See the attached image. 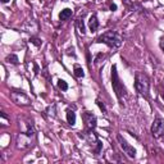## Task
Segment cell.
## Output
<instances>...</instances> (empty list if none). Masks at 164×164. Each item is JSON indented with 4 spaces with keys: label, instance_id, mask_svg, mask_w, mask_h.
I'll return each mask as SVG.
<instances>
[{
    "label": "cell",
    "instance_id": "ffe728a7",
    "mask_svg": "<svg viewBox=\"0 0 164 164\" xmlns=\"http://www.w3.org/2000/svg\"><path fill=\"white\" fill-rule=\"evenodd\" d=\"M8 2H9V0H2V3H3V4H6Z\"/></svg>",
    "mask_w": 164,
    "mask_h": 164
},
{
    "label": "cell",
    "instance_id": "ba28073f",
    "mask_svg": "<svg viewBox=\"0 0 164 164\" xmlns=\"http://www.w3.org/2000/svg\"><path fill=\"white\" fill-rule=\"evenodd\" d=\"M83 120H85V124L86 127H87V129H94L95 127H96V117H95L92 113H90V111H85L83 113Z\"/></svg>",
    "mask_w": 164,
    "mask_h": 164
},
{
    "label": "cell",
    "instance_id": "52a82bcc",
    "mask_svg": "<svg viewBox=\"0 0 164 164\" xmlns=\"http://www.w3.org/2000/svg\"><path fill=\"white\" fill-rule=\"evenodd\" d=\"M117 139H118V141H119L120 148L123 149L124 154H127V157H129V158H135V157H136V150L133 149V146L129 145V144H128V142H127L120 135L117 136Z\"/></svg>",
    "mask_w": 164,
    "mask_h": 164
},
{
    "label": "cell",
    "instance_id": "3957f363",
    "mask_svg": "<svg viewBox=\"0 0 164 164\" xmlns=\"http://www.w3.org/2000/svg\"><path fill=\"white\" fill-rule=\"evenodd\" d=\"M149 87H150V82L148 76L145 73L137 72L135 74V89L137 90V92L144 95L145 98L149 96Z\"/></svg>",
    "mask_w": 164,
    "mask_h": 164
},
{
    "label": "cell",
    "instance_id": "8fae6325",
    "mask_svg": "<svg viewBox=\"0 0 164 164\" xmlns=\"http://www.w3.org/2000/svg\"><path fill=\"white\" fill-rule=\"evenodd\" d=\"M67 122L69 123L71 126L76 124V113L73 110H68L67 111Z\"/></svg>",
    "mask_w": 164,
    "mask_h": 164
},
{
    "label": "cell",
    "instance_id": "7a4b0ae2",
    "mask_svg": "<svg viewBox=\"0 0 164 164\" xmlns=\"http://www.w3.org/2000/svg\"><path fill=\"white\" fill-rule=\"evenodd\" d=\"M122 37L118 32L116 31H108L105 33H103V35L98 39V42H101V44H105L110 48H119L122 45Z\"/></svg>",
    "mask_w": 164,
    "mask_h": 164
},
{
    "label": "cell",
    "instance_id": "5bb4252c",
    "mask_svg": "<svg viewBox=\"0 0 164 164\" xmlns=\"http://www.w3.org/2000/svg\"><path fill=\"white\" fill-rule=\"evenodd\" d=\"M58 87L62 91H67L68 90V83L64 80H58Z\"/></svg>",
    "mask_w": 164,
    "mask_h": 164
},
{
    "label": "cell",
    "instance_id": "4fadbf2b",
    "mask_svg": "<svg viewBox=\"0 0 164 164\" xmlns=\"http://www.w3.org/2000/svg\"><path fill=\"white\" fill-rule=\"evenodd\" d=\"M5 62L12 63V64H17V63H18V57H17L15 54H9L5 58Z\"/></svg>",
    "mask_w": 164,
    "mask_h": 164
},
{
    "label": "cell",
    "instance_id": "6da1fadb",
    "mask_svg": "<svg viewBox=\"0 0 164 164\" xmlns=\"http://www.w3.org/2000/svg\"><path fill=\"white\" fill-rule=\"evenodd\" d=\"M35 137H36V133H35V128L32 126V122H28L26 123V127L22 132L18 133L17 136V148L18 149H28L33 145L35 142Z\"/></svg>",
    "mask_w": 164,
    "mask_h": 164
},
{
    "label": "cell",
    "instance_id": "7402d4cb",
    "mask_svg": "<svg viewBox=\"0 0 164 164\" xmlns=\"http://www.w3.org/2000/svg\"><path fill=\"white\" fill-rule=\"evenodd\" d=\"M63 2H65V0H63Z\"/></svg>",
    "mask_w": 164,
    "mask_h": 164
},
{
    "label": "cell",
    "instance_id": "277c9868",
    "mask_svg": "<svg viewBox=\"0 0 164 164\" xmlns=\"http://www.w3.org/2000/svg\"><path fill=\"white\" fill-rule=\"evenodd\" d=\"M111 86H113V90H114V92L117 95V98L119 100H122V96L126 92V89H124L123 83L120 82V80H119V76L117 73V67L116 65L111 67Z\"/></svg>",
    "mask_w": 164,
    "mask_h": 164
},
{
    "label": "cell",
    "instance_id": "44dd1931",
    "mask_svg": "<svg viewBox=\"0 0 164 164\" xmlns=\"http://www.w3.org/2000/svg\"><path fill=\"white\" fill-rule=\"evenodd\" d=\"M162 98H163V100H164V91L162 92Z\"/></svg>",
    "mask_w": 164,
    "mask_h": 164
},
{
    "label": "cell",
    "instance_id": "2e32d148",
    "mask_svg": "<svg viewBox=\"0 0 164 164\" xmlns=\"http://www.w3.org/2000/svg\"><path fill=\"white\" fill-rule=\"evenodd\" d=\"M78 28H80V32L81 33H85V24H83V21L82 19H78Z\"/></svg>",
    "mask_w": 164,
    "mask_h": 164
},
{
    "label": "cell",
    "instance_id": "7c38bea8",
    "mask_svg": "<svg viewBox=\"0 0 164 164\" xmlns=\"http://www.w3.org/2000/svg\"><path fill=\"white\" fill-rule=\"evenodd\" d=\"M73 73H74V76L77 77V78H81V77L85 76V72H83V69H82V67H80V65H74Z\"/></svg>",
    "mask_w": 164,
    "mask_h": 164
},
{
    "label": "cell",
    "instance_id": "e0dca14e",
    "mask_svg": "<svg viewBox=\"0 0 164 164\" xmlns=\"http://www.w3.org/2000/svg\"><path fill=\"white\" fill-rule=\"evenodd\" d=\"M96 103H98V105H99V108H100V109L103 110V113H107V108H105V105H104V104H103V103H101L100 100H98Z\"/></svg>",
    "mask_w": 164,
    "mask_h": 164
},
{
    "label": "cell",
    "instance_id": "30bf717a",
    "mask_svg": "<svg viewBox=\"0 0 164 164\" xmlns=\"http://www.w3.org/2000/svg\"><path fill=\"white\" fill-rule=\"evenodd\" d=\"M72 14H73L72 9H69V8H65V9H63L62 12L59 13V19L60 21H67V19L71 18Z\"/></svg>",
    "mask_w": 164,
    "mask_h": 164
},
{
    "label": "cell",
    "instance_id": "9a60e30c",
    "mask_svg": "<svg viewBox=\"0 0 164 164\" xmlns=\"http://www.w3.org/2000/svg\"><path fill=\"white\" fill-rule=\"evenodd\" d=\"M30 42H32V44L36 45V46H40V45H41V41H40L39 39H36V37H31V39H30Z\"/></svg>",
    "mask_w": 164,
    "mask_h": 164
},
{
    "label": "cell",
    "instance_id": "5b68a950",
    "mask_svg": "<svg viewBox=\"0 0 164 164\" xmlns=\"http://www.w3.org/2000/svg\"><path fill=\"white\" fill-rule=\"evenodd\" d=\"M11 98L14 103H17V104H19V105H30L31 104L30 98L22 91H12Z\"/></svg>",
    "mask_w": 164,
    "mask_h": 164
},
{
    "label": "cell",
    "instance_id": "9c48e42d",
    "mask_svg": "<svg viewBox=\"0 0 164 164\" xmlns=\"http://www.w3.org/2000/svg\"><path fill=\"white\" fill-rule=\"evenodd\" d=\"M89 28H90V31H92V32H95L98 28H99V21H98V17L96 15H91L90 17V19H89Z\"/></svg>",
    "mask_w": 164,
    "mask_h": 164
},
{
    "label": "cell",
    "instance_id": "d6986e66",
    "mask_svg": "<svg viewBox=\"0 0 164 164\" xmlns=\"http://www.w3.org/2000/svg\"><path fill=\"white\" fill-rule=\"evenodd\" d=\"M160 48H162V49H163V50H164V42H163V40H162V41H160Z\"/></svg>",
    "mask_w": 164,
    "mask_h": 164
},
{
    "label": "cell",
    "instance_id": "ac0fdd59",
    "mask_svg": "<svg viewBox=\"0 0 164 164\" xmlns=\"http://www.w3.org/2000/svg\"><path fill=\"white\" fill-rule=\"evenodd\" d=\"M110 11H111V12L117 11V5H116V4H110Z\"/></svg>",
    "mask_w": 164,
    "mask_h": 164
},
{
    "label": "cell",
    "instance_id": "8992f818",
    "mask_svg": "<svg viewBox=\"0 0 164 164\" xmlns=\"http://www.w3.org/2000/svg\"><path fill=\"white\" fill-rule=\"evenodd\" d=\"M151 132L155 137H162L164 136V119L157 117L151 126Z\"/></svg>",
    "mask_w": 164,
    "mask_h": 164
}]
</instances>
